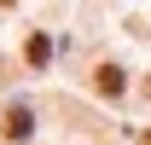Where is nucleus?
Segmentation results:
<instances>
[{"label": "nucleus", "mask_w": 151, "mask_h": 145, "mask_svg": "<svg viewBox=\"0 0 151 145\" xmlns=\"http://www.w3.org/2000/svg\"><path fill=\"white\" fill-rule=\"evenodd\" d=\"M93 87L105 93V99H122V87H128V81H122V70H116V64H99V70H93Z\"/></svg>", "instance_id": "1"}, {"label": "nucleus", "mask_w": 151, "mask_h": 145, "mask_svg": "<svg viewBox=\"0 0 151 145\" xmlns=\"http://www.w3.org/2000/svg\"><path fill=\"white\" fill-rule=\"evenodd\" d=\"M29 128H35V116H29V110H6V139H29Z\"/></svg>", "instance_id": "2"}, {"label": "nucleus", "mask_w": 151, "mask_h": 145, "mask_svg": "<svg viewBox=\"0 0 151 145\" xmlns=\"http://www.w3.org/2000/svg\"><path fill=\"white\" fill-rule=\"evenodd\" d=\"M23 58H29V64L41 70V64L52 58V41H47V35H29V41H23Z\"/></svg>", "instance_id": "3"}, {"label": "nucleus", "mask_w": 151, "mask_h": 145, "mask_svg": "<svg viewBox=\"0 0 151 145\" xmlns=\"http://www.w3.org/2000/svg\"><path fill=\"white\" fill-rule=\"evenodd\" d=\"M139 145H151V134H145V139H139Z\"/></svg>", "instance_id": "4"}]
</instances>
